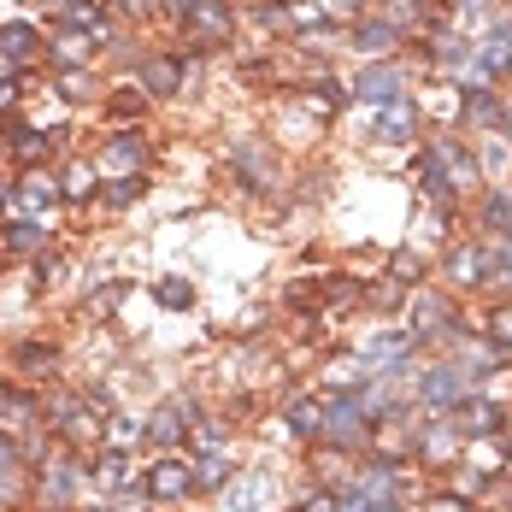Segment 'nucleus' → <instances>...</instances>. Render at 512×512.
I'll use <instances>...</instances> for the list:
<instances>
[{"label": "nucleus", "instance_id": "nucleus-1", "mask_svg": "<svg viewBox=\"0 0 512 512\" xmlns=\"http://www.w3.org/2000/svg\"><path fill=\"white\" fill-rule=\"evenodd\" d=\"M159 18L177 30V48L171 53L206 59V53H224L236 42L242 6H236V0H159Z\"/></svg>", "mask_w": 512, "mask_h": 512}, {"label": "nucleus", "instance_id": "nucleus-2", "mask_svg": "<svg viewBox=\"0 0 512 512\" xmlns=\"http://www.w3.org/2000/svg\"><path fill=\"white\" fill-rule=\"evenodd\" d=\"M106 424H112V407L95 389H65V395L48 401V436H53V448H65V454H83V460L101 454Z\"/></svg>", "mask_w": 512, "mask_h": 512}, {"label": "nucleus", "instance_id": "nucleus-3", "mask_svg": "<svg viewBox=\"0 0 512 512\" xmlns=\"http://www.w3.org/2000/svg\"><path fill=\"white\" fill-rule=\"evenodd\" d=\"M477 389H483V383H477V377L465 371V359H454V354L424 359V365L412 371V383H407V395H412L418 412H460Z\"/></svg>", "mask_w": 512, "mask_h": 512}, {"label": "nucleus", "instance_id": "nucleus-4", "mask_svg": "<svg viewBox=\"0 0 512 512\" xmlns=\"http://www.w3.org/2000/svg\"><path fill=\"white\" fill-rule=\"evenodd\" d=\"M424 154L436 159V171H442L448 195H454L460 206H471L483 189H489V177H483V159H477V148L465 142L460 130H430V136H424Z\"/></svg>", "mask_w": 512, "mask_h": 512}, {"label": "nucleus", "instance_id": "nucleus-5", "mask_svg": "<svg viewBox=\"0 0 512 512\" xmlns=\"http://www.w3.org/2000/svg\"><path fill=\"white\" fill-rule=\"evenodd\" d=\"M359 359H365V377H371V383L407 389L412 371L424 365V348H418V336H412L407 324H395V330H371V336L359 342Z\"/></svg>", "mask_w": 512, "mask_h": 512}, {"label": "nucleus", "instance_id": "nucleus-6", "mask_svg": "<svg viewBox=\"0 0 512 512\" xmlns=\"http://www.w3.org/2000/svg\"><path fill=\"white\" fill-rule=\"evenodd\" d=\"M436 277H442L448 295H483L489 277H495V242H477V236H465L460 242V236H454V242L442 248Z\"/></svg>", "mask_w": 512, "mask_h": 512}, {"label": "nucleus", "instance_id": "nucleus-7", "mask_svg": "<svg viewBox=\"0 0 512 512\" xmlns=\"http://www.w3.org/2000/svg\"><path fill=\"white\" fill-rule=\"evenodd\" d=\"M348 89H354L359 106H395L412 95V59L401 53V59H371V65H359L354 77H348Z\"/></svg>", "mask_w": 512, "mask_h": 512}, {"label": "nucleus", "instance_id": "nucleus-8", "mask_svg": "<svg viewBox=\"0 0 512 512\" xmlns=\"http://www.w3.org/2000/svg\"><path fill=\"white\" fill-rule=\"evenodd\" d=\"M206 412L195 395H165L154 412H148V448L159 454H189V436H195V424H201Z\"/></svg>", "mask_w": 512, "mask_h": 512}, {"label": "nucleus", "instance_id": "nucleus-9", "mask_svg": "<svg viewBox=\"0 0 512 512\" xmlns=\"http://www.w3.org/2000/svg\"><path fill=\"white\" fill-rule=\"evenodd\" d=\"M230 177L248 195H277L283 189V159L265 136H242V142H230Z\"/></svg>", "mask_w": 512, "mask_h": 512}, {"label": "nucleus", "instance_id": "nucleus-10", "mask_svg": "<svg viewBox=\"0 0 512 512\" xmlns=\"http://www.w3.org/2000/svg\"><path fill=\"white\" fill-rule=\"evenodd\" d=\"M89 495V460L83 454H53V460L36 465V501L42 507H59V512H71V501H83Z\"/></svg>", "mask_w": 512, "mask_h": 512}, {"label": "nucleus", "instance_id": "nucleus-11", "mask_svg": "<svg viewBox=\"0 0 512 512\" xmlns=\"http://www.w3.org/2000/svg\"><path fill=\"white\" fill-rule=\"evenodd\" d=\"M465 460V436L454 424V412H424L418 442H412V465L418 471H454Z\"/></svg>", "mask_w": 512, "mask_h": 512}, {"label": "nucleus", "instance_id": "nucleus-12", "mask_svg": "<svg viewBox=\"0 0 512 512\" xmlns=\"http://www.w3.org/2000/svg\"><path fill=\"white\" fill-rule=\"evenodd\" d=\"M512 95L495 83H465L460 106H454V130L460 136H501V118H507Z\"/></svg>", "mask_w": 512, "mask_h": 512}, {"label": "nucleus", "instance_id": "nucleus-13", "mask_svg": "<svg viewBox=\"0 0 512 512\" xmlns=\"http://www.w3.org/2000/svg\"><path fill=\"white\" fill-rule=\"evenodd\" d=\"M418 136H424V101L418 95H407L395 106H377L371 124H365L371 148H418Z\"/></svg>", "mask_w": 512, "mask_h": 512}, {"label": "nucleus", "instance_id": "nucleus-14", "mask_svg": "<svg viewBox=\"0 0 512 512\" xmlns=\"http://www.w3.org/2000/svg\"><path fill=\"white\" fill-rule=\"evenodd\" d=\"M89 489L95 495H142L148 501V465H136V454H118V448H101L89 454Z\"/></svg>", "mask_w": 512, "mask_h": 512}, {"label": "nucleus", "instance_id": "nucleus-15", "mask_svg": "<svg viewBox=\"0 0 512 512\" xmlns=\"http://www.w3.org/2000/svg\"><path fill=\"white\" fill-rule=\"evenodd\" d=\"M407 42H412V36L389 18V12H359L354 24H348V48H354L365 65H371V59H401Z\"/></svg>", "mask_w": 512, "mask_h": 512}, {"label": "nucleus", "instance_id": "nucleus-16", "mask_svg": "<svg viewBox=\"0 0 512 512\" xmlns=\"http://www.w3.org/2000/svg\"><path fill=\"white\" fill-rule=\"evenodd\" d=\"M95 165H101V177H148V130L142 124H118L112 136H101Z\"/></svg>", "mask_w": 512, "mask_h": 512}, {"label": "nucleus", "instance_id": "nucleus-17", "mask_svg": "<svg viewBox=\"0 0 512 512\" xmlns=\"http://www.w3.org/2000/svg\"><path fill=\"white\" fill-rule=\"evenodd\" d=\"M454 424H460L465 448H471V442H507V436H512V407L501 401V395L477 389V395L454 412Z\"/></svg>", "mask_w": 512, "mask_h": 512}, {"label": "nucleus", "instance_id": "nucleus-18", "mask_svg": "<svg viewBox=\"0 0 512 512\" xmlns=\"http://www.w3.org/2000/svg\"><path fill=\"white\" fill-rule=\"evenodd\" d=\"M195 501V460L189 454H159L148 465V507H183Z\"/></svg>", "mask_w": 512, "mask_h": 512}, {"label": "nucleus", "instance_id": "nucleus-19", "mask_svg": "<svg viewBox=\"0 0 512 512\" xmlns=\"http://www.w3.org/2000/svg\"><path fill=\"white\" fill-rule=\"evenodd\" d=\"M471 65H477V83H507L512 77V18L507 12L495 24H483V36H471Z\"/></svg>", "mask_w": 512, "mask_h": 512}, {"label": "nucleus", "instance_id": "nucleus-20", "mask_svg": "<svg viewBox=\"0 0 512 512\" xmlns=\"http://www.w3.org/2000/svg\"><path fill=\"white\" fill-rule=\"evenodd\" d=\"M277 507V465H242L236 483L218 495V512H271Z\"/></svg>", "mask_w": 512, "mask_h": 512}, {"label": "nucleus", "instance_id": "nucleus-21", "mask_svg": "<svg viewBox=\"0 0 512 512\" xmlns=\"http://www.w3.org/2000/svg\"><path fill=\"white\" fill-rule=\"evenodd\" d=\"M189 83H195V59H183V53H148V59L136 65V89L154 95V101L183 95Z\"/></svg>", "mask_w": 512, "mask_h": 512}, {"label": "nucleus", "instance_id": "nucleus-22", "mask_svg": "<svg viewBox=\"0 0 512 512\" xmlns=\"http://www.w3.org/2000/svg\"><path fill=\"white\" fill-rule=\"evenodd\" d=\"M53 206H65V189H59V171H18V183H12V206H6V218H48Z\"/></svg>", "mask_w": 512, "mask_h": 512}, {"label": "nucleus", "instance_id": "nucleus-23", "mask_svg": "<svg viewBox=\"0 0 512 512\" xmlns=\"http://www.w3.org/2000/svg\"><path fill=\"white\" fill-rule=\"evenodd\" d=\"M112 42V30H71V24H53V65L59 71H89V59H101V48Z\"/></svg>", "mask_w": 512, "mask_h": 512}, {"label": "nucleus", "instance_id": "nucleus-24", "mask_svg": "<svg viewBox=\"0 0 512 512\" xmlns=\"http://www.w3.org/2000/svg\"><path fill=\"white\" fill-rule=\"evenodd\" d=\"M295 101L307 106L312 118H324V124H330L342 106L354 101V89H348V77H336V71L324 65V71H312L307 83H295Z\"/></svg>", "mask_w": 512, "mask_h": 512}, {"label": "nucleus", "instance_id": "nucleus-25", "mask_svg": "<svg viewBox=\"0 0 512 512\" xmlns=\"http://www.w3.org/2000/svg\"><path fill=\"white\" fill-rule=\"evenodd\" d=\"M465 212H471V224H477V242H501L512 230V183H489Z\"/></svg>", "mask_w": 512, "mask_h": 512}, {"label": "nucleus", "instance_id": "nucleus-26", "mask_svg": "<svg viewBox=\"0 0 512 512\" xmlns=\"http://www.w3.org/2000/svg\"><path fill=\"white\" fill-rule=\"evenodd\" d=\"M59 136H65V130H36V124H12V118H6V148H12V165H18V171L48 165L53 148H59Z\"/></svg>", "mask_w": 512, "mask_h": 512}, {"label": "nucleus", "instance_id": "nucleus-27", "mask_svg": "<svg viewBox=\"0 0 512 512\" xmlns=\"http://www.w3.org/2000/svg\"><path fill=\"white\" fill-rule=\"evenodd\" d=\"M277 418H283L277 436H289V442H301V448H318V436H324V395H295Z\"/></svg>", "mask_w": 512, "mask_h": 512}, {"label": "nucleus", "instance_id": "nucleus-28", "mask_svg": "<svg viewBox=\"0 0 512 512\" xmlns=\"http://www.w3.org/2000/svg\"><path fill=\"white\" fill-rule=\"evenodd\" d=\"M6 371H12V377H18L24 389H36V383H48L53 371H59V348L30 336V342H18V348L6 354Z\"/></svg>", "mask_w": 512, "mask_h": 512}, {"label": "nucleus", "instance_id": "nucleus-29", "mask_svg": "<svg viewBox=\"0 0 512 512\" xmlns=\"http://www.w3.org/2000/svg\"><path fill=\"white\" fill-rule=\"evenodd\" d=\"M195 460V495H224L230 483H236V471H242V460H236V448H206V454H189Z\"/></svg>", "mask_w": 512, "mask_h": 512}, {"label": "nucleus", "instance_id": "nucleus-30", "mask_svg": "<svg viewBox=\"0 0 512 512\" xmlns=\"http://www.w3.org/2000/svg\"><path fill=\"white\" fill-rule=\"evenodd\" d=\"M0 248H6V254L36 259V254H48V248H53V230L42 224V218H6V230H0Z\"/></svg>", "mask_w": 512, "mask_h": 512}, {"label": "nucleus", "instance_id": "nucleus-31", "mask_svg": "<svg viewBox=\"0 0 512 512\" xmlns=\"http://www.w3.org/2000/svg\"><path fill=\"white\" fill-rule=\"evenodd\" d=\"M101 165L95 159H71L65 171H59V189H65V206H89V201H101Z\"/></svg>", "mask_w": 512, "mask_h": 512}, {"label": "nucleus", "instance_id": "nucleus-32", "mask_svg": "<svg viewBox=\"0 0 512 512\" xmlns=\"http://www.w3.org/2000/svg\"><path fill=\"white\" fill-rule=\"evenodd\" d=\"M142 442H148V418H142V412H112V424H106V448L130 454V448H142Z\"/></svg>", "mask_w": 512, "mask_h": 512}, {"label": "nucleus", "instance_id": "nucleus-33", "mask_svg": "<svg viewBox=\"0 0 512 512\" xmlns=\"http://www.w3.org/2000/svg\"><path fill=\"white\" fill-rule=\"evenodd\" d=\"M383 277H395L401 289H424V277H430V265L418 248H395V254L383 259Z\"/></svg>", "mask_w": 512, "mask_h": 512}, {"label": "nucleus", "instance_id": "nucleus-34", "mask_svg": "<svg viewBox=\"0 0 512 512\" xmlns=\"http://www.w3.org/2000/svg\"><path fill=\"white\" fill-rule=\"evenodd\" d=\"M142 195H148V177H106L101 183V206L106 212H130Z\"/></svg>", "mask_w": 512, "mask_h": 512}, {"label": "nucleus", "instance_id": "nucleus-35", "mask_svg": "<svg viewBox=\"0 0 512 512\" xmlns=\"http://www.w3.org/2000/svg\"><path fill=\"white\" fill-rule=\"evenodd\" d=\"M154 301L165 312H189L195 307V283L189 277H154Z\"/></svg>", "mask_w": 512, "mask_h": 512}, {"label": "nucleus", "instance_id": "nucleus-36", "mask_svg": "<svg viewBox=\"0 0 512 512\" xmlns=\"http://www.w3.org/2000/svg\"><path fill=\"white\" fill-rule=\"evenodd\" d=\"M289 512H342V495H336V483H312L307 495H295Z\"/></svg>", "mask_w": 512, "mask_h": 512}, {"label": "nucleus", "instance_id": "nucleus-37", "mask_svg": "<svg viewBox=\"0 0 512 512\" xmlns=\"http://www.w3.org/2000/svg\"><path fill=\"white\" fill-rule=\"evenodd\" d=\"M124 295H130V283H118V277H112V283H101V289H95V295L83 301V312H89V318H112Z\"/></svg>", "mask_w": 512, "mask_h": 512}, {"label": "nucleus", "instance_id": "nucleus-38", "mask_svg": "<svg viewBox=\"0 0 512 512\" xmlns=\"http://www.w3.org/2000/svg\"><path fill=\"white\" fill-rule=\"evenodd\" d=\"M24 448H18V442H12V436H0V489H12V483H18V471H24Z\"/></svg>", "mask_w": 512, "mask_h": 512}, {"label": "nucleus", "instance_id": "nucleus-39", "mask_svg": "<svg viewBox=\"0 0 512 512\" xmlns=\"http://www.w3.org/2000/svg\"><path fill=\"white\" fill-rule=\"evenodd\" d=\"M142 106H148L142 89H112V95H106V112H112V118H142Z\"/></svg>", "mask_w": 512, "mask_h": 512}, {"label": "nucleus", "instance_id": "nucleus-40", "mask_svg": "<svg viewBox=\"0 0 512 512\" xmlns=\"http://www.w3.org/2000/svg\"><path fill=\"white\" fill-rule=\"evenodd\" d=\"M59 95L65 101H95V77L89 71H59Z\"/></svg>", "mask_w": 512, "mask_h": 512}, {"label": "nucleus", "instance_id": "nucleus-41", "mask_svg": "<svg viewBox=\"0 0 512 512\" xmlns=\"http://www.w3.org/2000/svg\"><path fill=\"white\" fill-rule=\"evenodd\" d=\"M418 512H477L465 495H454V489H436V495H424L418 501Z\"/></svg>", "mask_w": 512, "mask_h": 512}, {"label": "nucleus", "instance_id": "nucleus-42", "mask_svg": "<svg viewBox=\"0 0 512 512\" xmlns=\"http://www.w3.org/2000/svg\"><path fill=\"white\" fill-rule=\"evenodd\" d=\"M59 277H65V259L53 254H36V289H48V283H59Z\"/></svg>", "mask_w": 512, "mask_h": 512}, {"label": "nucleus", "instance_id": "nucleus-43", "mask_svg": "<svg viewBox=\"0 0 512 512\" xmlns=\"http://www.w3.org/2000/svg\"><path fill=\"white\" fill-rule=\"evenodd\" d=\"M12 106H18V83H12V77H0V118H6Z\"/></svg>", "mask_w": 512, "mask_h": 512}, {"label": "nucleus", "instance_id": "nucleus-44", "mask_svg": "<svg viewBox=\"0 0 512 512\" xmlns=\"http://www.w3.org/2000/svg\"><path fill=\"white\" fill-rule=\"evenodd\" d=\"M495 265H501V271H512V230L495 242Z\"/></svg>", "mask_w": 512, "mask_h": 512}, {"label": "nucleus", "instance_id": "nucleus-45", "mask_svg": "<svg viewBox=\"0 0 512 512\" xmlns=\"http://www.w3.org/2000/svg\"><path fill=\"white\" fill-rule=\"evenodd\" d=\"M501 489H512V436L501 442Z\"/></svg>", "mask_w": 512, "mask_h": 512}, {"label": "nucleus", "instance_id": "nucleus-46", "mask_svg": "<svg viewBox=\"0 0 512 512\" xmlns=\"http://www.w3.org/2000/svg\"><path fill=\"white\" fill-rule=\"evenodd\" d=\"M6 206H12V183L0 177V218H6Z\"/></svg>", "mask_w": 512, "mask_h": 512}, {"label": "nucleus", "instance_id": "nucleus-47", "mask_svg": "<svg viewBox=\"0 0 512 512\" xmlns=\"http://www.w3.org/2000/svg\"><path fill=\"white\" fill-rule=\"evenodd\" d=\"M36 6H48L53 18H59V12H65V6H71V0H36Z\"/></svg>", "mask_w": 512, "mask_h": 512}, {"label": "nucleus", "instance_id": "nucleus-48", "mask_svg": "<svg viewBox=\"0 0 512 512\" xmlns=\"http://www.w3.org/2000/svg\"><path fill=\"white\" fill-rule=\"evenodd\" d=\"M0 142H6V118H0Z\"/></svg>", "mask_w": 512, "mask_h": 512}, {"label": "nucleus", "instance_id": "nucleus-49", "mask_svg": "<svg viewBox=\"0 0 512 512\" xmlns=\"http://www.w3.org/2000/svg\"><path fill=\"white\" fill-rule=\"evenodd\" d=\"M289 6H307V0H289Z\"/></svg>", "mask_w": 512, "mask_h": 512}, {"label": "nucleus", "instance_id": "nucleus-50", "mask_svg": "<svg viewBox=\"0 0 512 512\" xmlns=\"http://www.w3.org/2000/svg\"><path fill=\"white\" fill-rule=\"evenodd\" d=\"M42 512H59V507H42Z\"/></svg>", "mask_w": 512, "mask_h": 512}, {"label": "nucleus", "instance_id": "nucleus-51", "mask_svg": "<svg viewBox=\"0 0 512 512\" xmlns=\"http://www.w3.org/2000/svg\"><path fill=\"white\" fill-rule=\"evenodd\" d=\"M142 512H148V507H142Z\"/></svg>", "mask_w": 512, "mask_h": 512}]
</instances>
